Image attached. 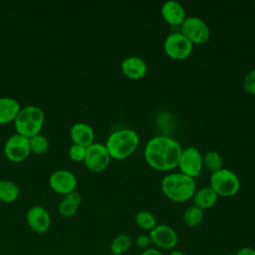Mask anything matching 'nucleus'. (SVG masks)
Returning a JSON list of instances; mask_svg holds the SVG:
<instances>
[{"instance_id":"obj_16","label":"nucleus","mask_w":255,"mask_h":255,"mask_svg":"<svg viewBox=\"0 0 255 255\" xmlns=\"http://www.w3.org/2000/svg\"><path fill=\"white\" fill-rule=\"evenodd\" d=\"M70 137L74 143L88 147L95 141V132L92 127L86 123H76L70 129Z\"/></svg>"},{"instance_id":"obj_12","label":"nucleus","mask_w":255,"mask_h":255,"mask_svg":"<svg viewBox=\"0 0 255 255\" xmlns=\"http://www.w3.org/2000/svg\"><path fill=\"white\" fill-rule=\"evenodd\" d=\"M49 185L56 193L66 195L75 191L77 178L75 174L68 169H58L50 175Z\"/></svg>"},{"instance_id":"obj_6","label":"nucleus","mask_w":255,"mask_h":255,"mask_svg":"<svg viewBox=\"0 0 255 255\" xmlns=\"http://www.w3.org/2000/svg\"><path fill=\"white\" fill-rule=\"evenodd\" d=\"M180 32L194 45L204 44L210 37V30L204 20L197 16H187L180 25Z\"/></svg>"},{"instance_id":"obj_24","label":"nucleus","mask_w":255,"mask_h":255,"mask_svg":"<svg viewBox=\"0 0 255 255\" xmlns=\"http://www.w3.org/2000/svg\"><path fill=\"white\" fill-rule=\"evenodd\" d=\"M222 157L215 150H209L203 155V165L211 172H215L222 168Z\"/></svg>"},{"instance_id":"obj_17","label":"nucleus","mask_w":255,"mask_h":255,"mask_svg":"<svg viewBox=\"0 0 255 255\" xmlns=\"http://www.w3.org/2000/svg\"><path fill=\"white\" fill-rule=\"evenodd\" d=\"M82 202V196L78 191H72L66 195L59 202L58 211L62 217L69 218L76 214Z\"/></svg>"},{"instance_id":"obj_23","label":"nucleus","mask_w":255,"mask_h":255,"mask_svg":"<svg viewBox=\"0 0 255 255\" xmlns=\"http://www.w3.org/2000/svg\"><path fill=\"white\" fill-rule=\"evenodd\" d=\"M131 246V239L128 234H120L116 236L111 243V252L113 255H122L126 253Z\"/></svg>"},{"instance_id":"obj_28","label":"nucleus","mask_w":255,"mask_h":255,"mask_svg":"<svg viewBox=\"0 0 255 255\" xmlns=\"http://www.w3.org/2000/svg\"><path fill=\"white\" fill-rule=\"evenodd\" d=\"M151 241H150V238L147 234H140L138 235L136 238H135V241H134V244L135 246L138 248V249H141L142 251L147 249L148 246L150 245Z\"/></svg>"},{"instance_id":"obj_1","label":"nucleus","mask_w":255,"mask_h":255,"mask_svg":"<svg viewBox=\"0 0 255 255\" xmlns=\"http://www.w3.org/2000/svg\"><path fill=\"white\" fill-rule=\"evenodd\" d=\"M182 147L179 142L167 135H155L144 146L147 164L159 171H168L178 165Z\"/></svg>"},{"instance_id":"obj_31","label":"nucleus","mask_w":255,"mask_h":255,"mask_svg":"<svg viewBox=\"0 0 255 255\" xmlns=\"http://www.w3.org/2000/svg\"><path fill=\"white\" fill-rule=\"evenodd\" d=\"M168 255H185V254L180 250H172Z\"/></svg>"},{"instance_id":"obj_21","label":"nucleus","mask_w":255,"mask_h":255,"mask_svg":"<svg viewBox=\"0 0 255 255\" xmlns=\"http://www.w3.org/2000/svg\"><path fill=\"white\" fill-rule=\"evenodd\" d=\"M203 210L199 207L193 205L188 206L183 212V221L189 227H195L201 223L203 220Z\"/></svg>"},{"instance_id":"obj_22","label":"nucleus","mask_w":255,"mask_h":255,"mask_svg":"<svg viewBox=\"0 0 255 255\" xmlns=\"http://www.w3.org/2000/svg\"><path fill=\"white\" fill-rule=\"evenodd\" d=\"M134 221L139 228L147 231H150L156 226L155 216L147 210H140L136 212L134 216Z\"/></svg>"},{"instance_id":"obj_9","label":"nucleus","mask_w":255,"mask_h":255,"mask_svg":"<svg viewBox=\"0 0 255 255\" xmlns=\"http://www.w3.org/2000/svg\"><path fill=\"white\" fill-rule=\"evenodd\" d=\"M4 153L6 157L13 162L25 160L31 153L29 138L17 132L10 135L5 141Z\"/></svg>"},{"instance_id":"obj_2","label":"nucleus","mask_w":255,"mask_h":255,"mask_svg":"<svg viewBox=\"0 0 255 255\" xmlns=\"http://www.w3.org/2000/svg\"><path fill=\"white\" fill-rule=\"evenodd\" d=\"M160 186L163 194L174 202H185L192 198L196 191L194 178L181 172L165 175L161 180Z\"/></svg>"},{"instance_id":"obj_11","label":"nucleus","mask_w":255,"mask_h":255,"mask_svg":"<svg viewBox=\"0 0 255 255\" xmlns=\"http://www.w3.org/2000/svg\"><path fill=\"white\" fill-rule=\"evenodd\" d=\"M148 236L152 244L163 250H172L178 242L175 230L166 224H156L149 231Z\"/></svg>"},{"instance_id":"obj_27","label":"nucleus","mask_w":255,"mask_h":255,"mask_svg":"<svg viewBox=\"0 0 255 255\" xmlns=\"http://www.w3.org/2000/svg\"><path fill=\"white\" fill-rule=\"evenodd\" d=\"M243 88L247 93L255 95V69L248 72L244 77Z\"/></svg>"},{"instance_id":"obj_4","label":"nucleus","mask_w":255,"mask_h":255,"mask_svg":"<svg viewBox=\"0 0 255 255\" xmlns=\"http://www.w3.org/2000/svg\"><path fill=\"white\" fill-rule=\"evenodd\" d=\"M44 120L45 115L41 108L34 105L21 108L14 120L16 132L29 138L41 131Z\"/></svg>"},{"instance_id":"obj_14","label":"nucleus","mask_w":255,"mask_h":255,"mask_svg":"<svg viewBox=\"0 0 255 255\" xmlns=\"http://www.w3.org/2000/svg\"><path fill=\"white\" fill-rule=\"evenodd\" d=\"M122 73L131 80L141 79L147 72V65L138 56H128L121 63Z\"/></svg>"},{"instance_id":"obj_5","label":"nucleus","mask_w":255,"mask_h":255,"mask_svg":"<svg viewBox=\"0 0 255 255\" xmlns=\"http://www.w3.org/2000/svg\"><path fill=\"white\" fill-rule=\"evenodd\" d=\"M209 184L218 196L223 197L235 195L240 188V181L236 173L225 167L212 172Z\"/></svg>"},{"instance_id":"obj_19","label":"nucleus","mask_w":255,"mask_h":255,"mask_svg":"<svg viewBox=\"0 0 255 255\" xmlns=\"http://www.w3.org/2000/svg\"><path fill=\"white\" fill-rule=\"evenodd\" d=\"M217 199L218 195L210 186H205L197 189L192 196L193 204L202 210L214 206L217 202Z\"/></svg>"},{"instance_id":"obj_26","label":"nucleus","mask_w":255,"mask_h":255,"mask_svg":"<svg viewBox=\"0 0 255 255\" xmlns=\"http://www.w3.org/2000/svg\"><path fill=\"white\" fill-rule=\"evenodd\" d=\"M86 148L85 146L73 143L70 148H69V156L72 160L80 162V161H84L85 156H86Z\"/></svg>"},{"instance_id":"obj_3","label":"nucleus","mask_w":255,"mask_h":255,"mask_svg":"<svg viewBox=\"0 0 255 255\" xmlns=\"http://www.w3.org/2000/svg\"><path fill=\"white\" fill-rule=\"evenodd\" d=\"M138 142L139 137L134 130L120 128L108 136L105 145L112 158L124 159L136 149Z\"/></svg>"},{"instance_id":"obj_18","label":"nucleus","mask_w":255,"mask_h":255,"mask_svg":"<svg viewBox=\"0 0 255 255\" xmlns=\"http://www.w3.org/2000/svg\"><path fill=\"white\" fill-rule=\"evenodd\" d=\"M20 110V104L16 99L0 97V125L14 122Z\"/></svg>"},{"instance_id":"obj_29","label":"nucleus","mask_w":255,"mask_h":255,"mask_svg":"<svg viewBox=\"0 0 255 255\" xmlns=\"http://www.w3.org/2000/svg\"><path fill=\"white\" fill-rule=\"evenodd\" d=\"M236 255H255V249L251 247H242L237 251Z\"/></svg>"},{"instance_id":"obj_13","label":"nucleus","mask_w":255,"mask_h":255,"mask_svg":"<svg viewBox=\"0 0 255 255\" xmlns=\"http://www.w3.org/2000/svg\"><path fill=\"white\" fill-rule=\"evenodd\" d=\"M28 226L37 233H45L51 226V216L47 209L41 205L30 207L26 213Z\"/></svg>"},{"instance_id":"obj_25","label":"nucleus","mask_w":255,"mask_h":255,"mask_svg":"<svg viewBox=\"0 0 255 255\" xmlns=\"http://www.w3.org/2000/svg\"><path fill=\"white\" fill-rule=\"evenodd\" d=\"M29 144L31 152L36 154H42L47 151L49 147L48 138L41 132L29 137Z\"/></svg>"},{"instance_id":"obj_7","label":"nucleus","mask_w":255,"mask_h":255,"mask_svg":"<svg viewBox=\"0 0 255 255\" xmlns=\"http://www.w3.org/2000/svg\"><path fill=\"white\" fill-rule=\"evenodd\" d=\"M163 49L169 58L183 60L191 54L193 44L181 32H173L165 38Z\"/></svg>"},{"instance_id":"obj_10","label":"nucleus","mask_w":255,"mask_h":255,"mask_svg":"<svg viewBox=\"0 0 255 255\" xmlns=\"http://www.w3.org/2000/svg\"><path fill=\"white\" fill-rule=\"evenodd\" d=\"M180 172L190 177L197 176L203 166V156L194 146L182 148L178 165Z\"/></svg>"},{"instance_id":"obj_8","label":"nucleus","mask_w":255,"mask_h":255,"mask_svg":"<svg viewBox=\"0 0 255 255\" xmlns=\"http://www.w3.org/2000/svg\"><path fill=\"white\" fill-rule=\"evenodd\" d=\"M111 155L104 143L94 142L86 148L84 162L87 168L93 172L105 170L111 161Z\"/></svg>"},{"instance_id":"obj_15","label":"nucleus","mask_w":255,"mask_h":255,"mask_svg":"<svg viewBox=\"0 0 255 255\" xmlns=\"http://www.w3.org/2000/svg\"><path fill=\"white\" fill-rule=\"evenodd\" d=\"M160 13L162 18L170 25H181L186 18L184 7L175 0L165 1L160 8Z\"/></svg>"},{"instance_id":"obj_20","label":"nucleus","mask_w":255,"mask_h":255,"mask_svg":"<svg viewBox=\"0 0 255 255\" xmlns=\"http://www.w3.org/2000/svg\"><path fill=\"white\" fill-rule=\"evenodd\" d=\"M19 193L20 189L14 181L7 179L0 180V201L12 203L18 199Z\"/></svg>"},{"instance_id":"obj_30","label":"nucleus","mask_w":255,"mask_h":255,"mask_svg":"<svg viewBox=\"0 0 255 255\" xmlns=\"http://www.w3.org/2000/svg\"><path fill=\"white\" fill-rule=\"evenodd\" d=\"M139 255H163L159 250L154 249V248H147L143 251H141V253Z\"/></svg>"}]
</instances>
